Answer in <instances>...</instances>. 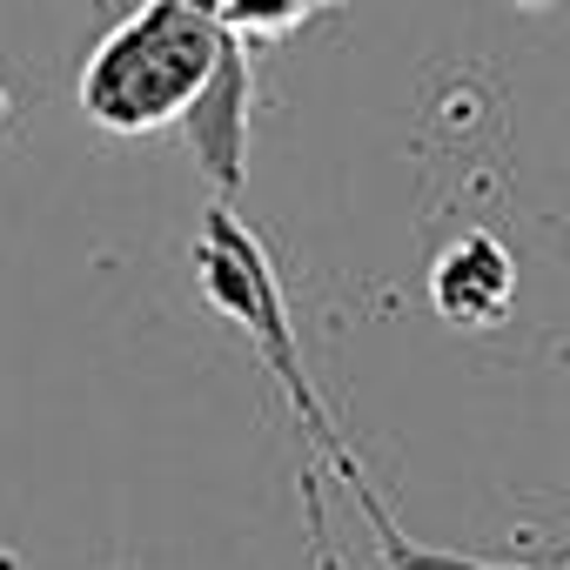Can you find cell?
Returning <instances> with one entry per match:
<instances>
[{
	"label": "cell",
	"instance_id": "1",
	"mask_svg": "<svg viewBox=\"0 0 570 570\" xmlns=\"http://www.w3.org/2000/svg\"><path fill=\"white\" fill-rule=\"evenodd\" d=\"M195 282H202V303H208L222 323H235V336L262 356L268 383L282 390V403H289V423H296V436H303V450H309V470H303L309 530H316V543H323L316 463H330L356 503H370L376 483L363 476L356 450L343 443V430H336V416H330V403H323V390H316V376H309V363H303V343H296V323H289V296H282L275 255H268V242L235 215V202H215V208L202 215V235H195Z\"/></svg>",
	"mask_w": 570,
	"mask_h": 570
},
{
	"label": "cell",
	"instance_id": "2",
	"mask_svg": "<svg viewBox=\"0 0 570 570\" xmlns=\"http://www.w3.org/2000/svg\"><path fill=\"white\" fill-rule=\"evenodd\" d=\"M228 55V28L181 0H141V8L88 55L81 108L108 135H155L175 128Z\"/></svg>",
	"mask_w": 570,
	"mask_h": 570
},
{
	"label": "cell",
	"instance_id": "3",
	"mask_svg": "<svg viewBox=\"0 0 570 570\" xmlns=\"http://www.w3.org/2000/svg\"><path fill=\"white\" fill-rule=\"evenodd\" d=\"M430 303L450 330H497L517 309V255L490 228L456 235L430 262Z\"/></svg>",
	"mask_w": 570,
	"mask_h": 570
},
{
	"label": "cell",
	"instance_id": "4",
	"mask_svg": "<svg viewBox=\"0 0 570 570\" xmlns=\"http://www.w3.org/2000/svg\"><path fill=\"white\" fill-rule=\"evenodd\" d=\"M248 101H255L248 48L228 35V55H222L215 81H208L202 101L181 115V135H188L202 175L215 181V202H235V195H242V175H248Z\"/></svg>",
	"mask_w": 570,
	"mask_h": 570
},
{
	"label": "cell",
	"instance_id": "5",
	"mask_svg": "<svg viewBox=\"0 0 570 570\" xmlns=\"http://www.w3.org/2000/svg\"><path fill=\"white\" fill-rule=\"evenodd\" d=\"M363 517H370V530L383 543L376 570H543V563H490V557H463V550H430V543H416V537L396 530V517L383 510V497L363 503ZM557 570H570V563H557Z\"/></svg>",
	"mask_w": 570,
	"mask_h": 570
},
{
	"label": "cell",
	"instance_id": "6",
	"mask_svg": "<svg viewBox=\"0 0 570 570\" xmlns=\"http://www.w3.org/2000/svg\"><path fill=\"white\" fill-rule=\"evenodd\" d=\"M309 14H316V0H222V28H228L248 55L289 41Z\"/></svg>",
	"mask_w": 570,
	"mask_h": 570
},
{
	"label": "cell",
	"instance_id": "7",
	"mask_svg": "<svg viewBox=\"0 0 570 570\" xmlns=\"http://www.w3.org/2000/svg\"><path fill=\"white\" fill-rule=\"evenodd\" d=\"M181 8H195V14H215V21H222V0H181Z\"/></svg>",
	"mask_w": 570,
	"mask_h": 570
},
{
	"label": "cell",
	"instance_id": "8",
	"mask_svg": "<svg viewBox=\"0 0 570 570\" xmlns=\"http://www.w3.org/2000/svg\"><path fill=\"white\" fill-rule=\"evenodd\" d=\"M8 115H14V101H8V88H0V128H8Z\"/></svg>",
	"mask_w": 570,
	"mask_h": 570
},
{
	"label": "cell",
	"instance_id": "9",
	"mask_svg": "<svg viewBox=\"0 0 570 570\" xmlns=\"http://www.w3.org/2000/svg\"><path fill=\"white\" fill-rule=\"evenodd\" d=\"M517 8H550V0H517Z\"/></svg>",
	"mask_w": 570,
	"mask_h": 570
},
{
	"label": "cell",
	"instance_id": "10",
	"mask_svg": "<svg viewBox=\"0 0 570 570\" xmlns=\"http://www.w3.org/2000/svg\"><path fill=\"white\" fill-rule=\"evenodd\" d=\"M316 8H343V0H316Z\"/></svg>",
	"mask_w": 570,
	"mask_h": 570
}]
</instances>
